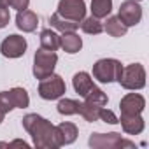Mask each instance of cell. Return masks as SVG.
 <instances>
[{"mask_svg": "<svg viewBox=\"0 0 149 149\" xmlns=\"http://www.w3.org/2000/svg\"><path fill=\"white\" fill-rule=\"evenodd\" d=\"M23 128L32 135L33 146L39 149H56L60 147V139L56 126L39 114H26L23 118Z\"/></svg>", "mask_w": 149, "mask_h": 149, "instance_id": "1", "label": "cell"}, {"mask_svg": "<svg viewBox=\"0 0 149 149\" xmlns=\"http://www.w3.org/2000/svg\"><path fill=\"white\" fill-rule=\"evenodd\" d=\"M123 65L114 58H102L93 65V77L100 83H119Z\"/></svg>", "mask_w": 149, "mask_h": 149, "instance_id": "2", "label": "cell"}, {"mask_svg": "<svg viewBox=\"0 0 149 149\" xmlns=\"http://www.w3.org/2000/svg\"><path fill=\"white\" fill-rule=\"evenodd\" d=\"M58 61V54L54 51H47V49H37L33 54V76L37 79H44L54 72Z\"/></svg>", "mask_w": 149, "mask_h": 149, "instance_id": "3", "label": "cell"}, {"mask_svg": "<svg viewBox=\"0 0 149 149\" xmlns=\"http://www.w3.org/2000/svg\"><path fill=\"white\" fill-rule=\"evenodd\" d=\"M119 84L125 90H142L146 86V70L140 63H132L128 67H123Z\"/></svg>", "mask_w": 149, "mask_h": 149, "instance_id": "4", "label": "cell"}, {"mask_svg": "<svg viewBox=\"0 0 149 149\" xmlns=\"http://www.w3.org/2000/svg\"><path fill=\"white\" fill-rule=\"evenodd\" d=\"M90 146L93 149H118V147H135L132 140L123 139L119 133H91L90 137Z\"/></svg>", "mask_w": 149, "mask_h": 149, "instance_id": "5", "label": "cell"}, {"mask_svg": "<svg viewBox=\"0 0 149 149\" xmlns=\"http://www.w3.org/2000/svg\"><path fill=\"white\" fill-rule=\"evenodd\" d=\"M65 91H67L65 81H63L60 76H56V74H51V76L40 79V83H39V95H40V98H44V100H56V98H61Z\"/></svg>", "mask_w": 149, "mask_h": 149, "instance_id": "6", "label": "cell"}, {"mask_svg": "<svg viewBox=\"0 0 149 149\" xmlns=\"http://www.w3.org/2000/svg\"><path fill=\"white\" fill-rule=\"evenodd\" d=\"M56 13L65 19L81 23L86 16V4L84 0H60Z\"/></svg>", "mask_w": 149, "mask_h": 149, "instance_id": "7", "label": "cell"}, {"mask_svg": "<svg viewBox=\"0 0 149 149\" xmlns=\"http://www.w3.org/2000/svg\"><path fill=\"white\" fill-rule=\"evenodd\" d=\"M0 51H2V54L6 58H19L26 51V40H25V37L16 35V33L7 35L2 40V44H0Z\"/></svg>", "mask_w": 149, "mask_h": 149, "instance_id": "8", "label": "cell"}, {"mask_svg": "<svg viewBox=\"0 0 149 149\" xmlns=\"http://www.w3.org/2000/svg\"><path fill=\"white\" fill-rule=\"evenodd\" d=\"M118 18L126 26H135L142 19V7L139 6V2H135V0H125V2L119 6Z\"/></svg>", "mask_w": 149, "mask_h": 149, "instance_id": "9", "label": "cell"}, {"mask_svg": "<svg viewBox=\"0 0 149 149\" xmlns=\"http://www.w3.org/2000/svg\"><path fill=\"white\" fill-rule=\"evenodd\" d=\"M146 107V100L142 95L139 93H128L121 98L119 102V109H121V114H126V116H133V114H140Z\"/></svg>", "mask_w": 149, "mask_h": 149, "instance_id": "10", "label": "cell"}, {"mask_svg": "<svg viewBox=\"0 0 149 149\" xmlns=\"http://www.w3.org/2000/svg\"><path fill=\"white\" fill-rule=\"evenodd\" d=\"M60 47H61L65 53L74 54V53L81 51L83 40H81V37H79L76 32H63V33L60 35Z\"/></svg>", "mask_w": 149, "mask_h": 149, "instance_id": "11", "label": "cell"}, {"mask_svg": "<svg viewBox=\"0 0 149 149\" xmlns=\"http://www.w3.org/2000/svg\"><path fill=\"white\" fill-rule=\"evenodd\" d=\"M37 25H39V18H37L35 13H32V11H28V9H25V11H18V16H16V26H18L19 30L30 33V32H33V30L37 28Z\"/></svg>", "mask_w": 149, "mask_h": 149, "instance_id": "12", "label": "cell"}, {"mask_svg": "<svg viewBox=\"0 0 149 149\" xmlns=\"http://www.w3.org/2000/svg\"><path fill=\"white\" fill-rule=\"evenodd\" d=\"M119 123H121L125 133H128V135H139L144 130V119H142L140 114H133V116L121 114Z\"/></svg>", "mask_w": 149, "mask_h": 149, "instance_id": "13", "label": "cell"}, {"mask_svg": "<svg viewBox=\"0 0 149 149\" xmlns=\"http://www.w3.org/2000/svg\"><path fill=\"white\" fill-rule=\"evenodd\" d=\"M56 133H58V139H60V146H68L77 139V126L74 123L63 121L56 126Z\"/></svg>", "mask_w": 149, "mask_h": 149, "instance_id": "14", "label": "cell"}, {"mask_svg": "<svg viewBox=\"0 0 149 149\" xmlns=\"http://www.w3.org/2000/svg\"><path fill=\"white\" fill-rule=\"evenodd\" d=\"M72 84H74L76 93H79L81 97H86V93L95 86L93 79H91V76L88 72H77L76 76H74V79H72Z\"/></svg>", "mask_w": 149, "mask_h": 149, "instance_id": "15", "label": "cell"}, {"mask_svg": "<svg viewBox=\"0 0 149 149\" xmlns=\"http://www.w3.org/2000/svg\"><path fill=\"white\" fill-rule=\"evenodd\" d=\"M49 23H51V26L54 28V30H58V32H76L77 28H79V23L77 21H70V19H65V18H61L58 13H54L51 18H49Z\"/></svg>", "mask_w": 149, "mask_h": 149, "instance_id": "16", "label": "cell"}, {"mask_svg": "<svg viewBox=\"0 0 149 149\" xmlns=\"http://www.w3.org/2000/svg\"><path fill=\"white\" fill-rule=\"evenodd\" d=\"M104 30H105L111 37H123V35L126 33L128 26H126L118 16H111V18H107V21H105V25H104Z\"/></svg>", "mask_w": 149, "mask_h": 149, "instance_id": "17", "label": "cell"}, {"mask_svg": "<svg viewBox=\"0 0 149 149\" xmlns=\"http://www.w3.org/2000/svg\"><path fill=\"white\" fill-rule=\"evenodd\" d=\"M40 47L47 49V51H56L60 47V35L51 28L42 30L40 32Z\"/></svg>", "mask_w": 149, "mask_h": 149, "instance_id": "18", "label": "cell"}, {"mask_svg": "<svg viewBox=\"0 0 149 149\" xmlns=\"http://www.w3.org/2000/svg\"><path fill=\"white\" fill-rule=\"evenodd\" d=\"M112 11V0H91V16L102 19Z\"/></svg>", "mask_w": 149, "mask_h": 149, "instance_id": "19", "label": "cell"}, {"mask_svg": "<svg viewBox=\"0 0 149 149\" xmlns=\"http://www.w3.org/2000/svg\"><path fill=\"white\" fill-rule=\"evenodd\" d=\"M79 25H81L83 32H84V33H90V35H98L100 32H104V25H102V21H100L98 18H95V16L84 18Z\"/></svg>", "mask_w": 149, "mask_h": 149, "instance_id": "20", "label": "cell"}, {"mask_svg": "<svg viewBox=\"0 0 149 149\" xmlns=\"http://www.w3.org/2000/svg\"><path fill=\"white\" fill-rule=\"evenodd\" d=\"M9 95H11V100L14 104V109H25V107H28L30 97H28L26 90H23V88H13L9 91Z\"/></svg>", "mask_w": 149, "mask_h": 149, "instance_id": "21", "label": "cell"}, {"mask_svg": "<svg viewBox=\"0 0 149 149\" xmlns=\"http://www.w3.org/2000/svg\"><path fill=\"white\" fill-rule=\"evenodd\" d=\"M100 109H102V107H98V105L90 104V102L84 100L83 104H79V112H77V114H81L86 121L93 123V121H98V112H100Z\"/></svg>", "mask_w": 149, "mask_h": 149, "instance_id": "22", "label": "cell"}, {"mask_svg": "<svg viewBox=\"0 0 149 149\" xmlns=\"http://www.w3.org/2000/svg\"><path fill=\"white\" fill-rule=\"evenodd\" d=\"M56 109L63 116H72V114H77L79 112V102L77 100H72V98H61L58 102Z\"/></svg>", "mask_w": 149, "mask_h": 149, "instance_id": "23", "label": "cell"}, {"mask_svg": "<svg viewBox=\"0 0 149 149\" xmlns=\"http://www.w3.org/2000/svg\"><path fill=\"white\" fill-rule=\"evenodd\" d=\"M84 100L90 102V104H95V105H98V107H104V105H107V100H109V98H107V95H105L100 88L93 86V88L86 93Z\"/></svg>", "mask_w": 149, "mask_h": 149, "instance_id": "24", "label": "cell"}, {"mask_svg": "<svg viewBox=\"0 0 149 149\" xmlns=\"http://www.w3.org/2000/svg\"><path fill=\"white\" fill-rule=\"evenodd\" d=\"M13 109H14V104H13V100H11L9 91H0V123L4 121L6 114H7L9 111H13Z\"/></svg>", "mask_w": 149, "mask_h": 149, "instance_id": "25", "label": "cell"}, {"mask_svg": "<svg viewBox=\"0 0 149 149\" xmlns=\"http://www.w3.org/2000/svg\"><path fill=\"white\" fill-rule=\"evenodd\" d=\"M98 119H102L104 123H109V125H118V123H119L118 116H116L112 111L105 109V107H102V109H100V112H98Z\"/></svg>", "mask_w": 149, "mask_h": 149, "instance_id": "26", "label": "cell"}, {"mask_svg": "<svg viewBox=\"0 0 149 149\" xmlns=\"http://www.w3.org/2000/svg\"><path fill=\"white\" fill-rule=\"evenodd\" d=\"M9 19H11L9 9H7V7H0V28L7 26V25H9Z\"/></svg>", "mask_w": 149, "mask_h": 149, "instance_id": "27", "label": "cell"}, {"mask_svg": "<svg viewBox=\"0 0 149 149\" xmlns=\"http://www.w3.org/2000/svg\"><path fill=\"white\" fill-rule=\"evenodd\" d=\"M30 6V0H11V7L16 11H25Z\"/></svg>", "mask_w": 149, "mask_h": 149, "instance_id": "28", "label": "cell"}, {"mask_svg": "<svg viewBox=\"0 0 149 149\" xmlns=\"http://www.w3.org/2000/svg\"><path fill=\"white\" fill-rule=\"evenodd\" d=\"M7 146H9V147H16V146H19V147H25V149L28 147V144H26L25 140H14V142H11V144H7Z\"/></svg>", "mask_w": 149, "mask_h": 149, "instance_id": "29", "label": "cell"}, {"mask_svg": "<svg viewBox=\"0 0 149 149\" xmlns=\"http://www.w3.org/2000/svg\"><path fill=\"white\" fill-rule=\"evenodd\" d=\"M9 6H11V0H0V7H7L9 9Z\"/></svg>", "mask_w": 149, "mask_h": 149, "instance_id": "30", "label": "cell"}, {"mask_svg": "<svg viewBox=\"0 0 149 149\" xmlns=\"http://www.w3.org/2000/svg\"><path fill=\"white\" fill-rule=\"evenodd\" d=\"M135 2H140V0H135Z\"/></svg>", "mask_w": 149, "mask_h": 149, "instance_id": "31", "label": "cell"}]
</instances>
